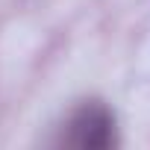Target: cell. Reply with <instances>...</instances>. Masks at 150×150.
I'll return each instance as SVG.
<instances>
[{
  "label": "cell",
  "mask_w": 150,
  "mask_h": 150,
  "mask_svg": "<svg viewBox=\"0 0 150 150\" xmlns=\"http://www.w3.org/2000/svg\"><path fill=\"white\" fill-rule=\"evenodd\" d=\"M65 147L74 150H112L118 147V121L103 100H83L65 121Z\"/></svg>",
  "instance_id": "obj_1"
}]
</instances>
